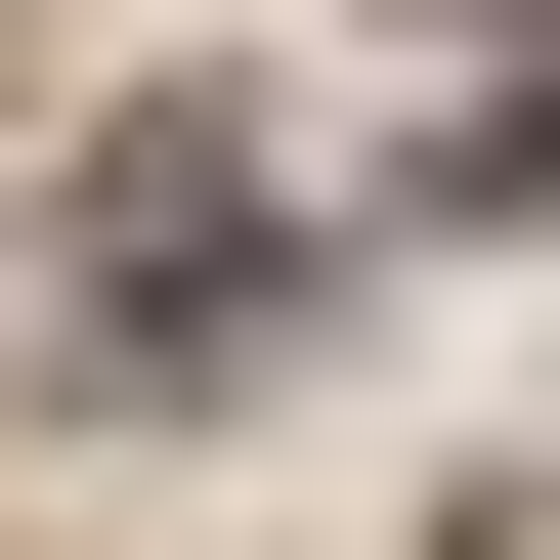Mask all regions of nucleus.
Segmentation results:
<instances>
[{
    "mask_svg": "<svg viewBox=\"0 0 560 560\" xmlns=\"http://www.w3.org/2000/svg\"><path fill=\"white\" fill-rule=\"evenodd\" d=\"M259 302H302V215H259V173H130V259H86V388H215Z\"/></svg>",
    "mask_w": 560,
    "mask_h": 560,
    "instance_id": "obj_1",
    "label": "nucleus"
}]
</instances>
